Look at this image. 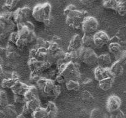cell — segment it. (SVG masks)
<instances>
[{
    "label": "cell",
    "instance_id": "1",
    "mask_svg": "<svg viewBox=\"0 0 126 118\" xmlns=\"http://www.w3.org/2000/svg\"><path fill=\"white\" fill-rule=\"evenodd\" d=\"M17 28L18 39L15 45L18 49H23L28 46V44L36 41V34L34 31V26L31 22L16 25Z\"/></svg>",
    "mask_w": 126,
    "mask_h": 118
},
{
    "label": "cell",
    "instance_id": "2",
    "mask_svg": "<svg viewBox=\"0 0 126 118\" xmlns=\"http://www.w3.org/2000/svg\"><path fill=\"white\" fill-rule=\"evenodd\" d=\"M16 24L13 20V12L0 13V40H4L14 31Z\"/></svg>",
    "mask_w": 126,
    "mask_h": 118
},
{
    "label": "cell",
    "instance_id": "3",
    "mask_svg": "<svg viewBox=\"0 0 126 118\" xmlns=\"http://www.w3.org/2000/svg\"><path fill=\"white\" fill-rule=\"evenodd\" d=\"M79 68V63H64L57 68L58 73L62 75L66 81L74 80L79 82L81 78Z\"/></svg>",
    "mask_w": 126,
    "mask_h": 118
},
{
    "label": "cell",
    "instance_id": "4",
    "mask_svg": "<svg viewBox=\"0 0 126 118\" xmlns=\"http://www.w3.org/2000/svg\"><path fill=\"white\" fill-rule=\"evenodd\" d=\"M52 6L49 2L38 4L32 9V15L36 21L44 23L51 17Z\"/></svg>",
    "mask_w": 126,
    "mask_h": 118
},
{
    "label": "cell",
    "instance_id": "5",
    "mask_svg": "<svg viewBox=\"0 0 126 118\" xmlns=\"http://www.w3.org/2000/svg\"><path fill=\"white\" fill-rule=\"evenodd\" d=\"M87 14L88 12L85 10H74L66 16V23L73 29H80L84 19L88 16Z\"/></svg>",
    "mask_w": 126,
    "mask_h": 118
},
{
    "label": "cell",
    "instance_id": "6",
    "mask_svg": "<svg viewBox=\"0 0 126 118\" xmlns=\"http://www.w3.org/2000/svg\"><path fill=\"white\" fill-rule=\"evenodd\" d=\"M99 23L97 18L92 16H87L84 19L81 29L86 35L93 36L98 29Z\"/></svg>",
    "mask_w": 126,
    "mask_h": 118
},
{
    "label": "cell",
    "instance_id": "7",
    "mask_svg": "<svg viewBox=\"0 0 126 118\" xmlns=\"http://www.w3.org/2000/svg\"><path fill=\"white\" fill-rule=\"evenodd\" d=\"M32 9L28 6L20 7L13 12V20L16 25L24 23L29 21Z\"/></svg>",
    "mask_w": 126,
    "mask_h": 118
},
{
    "label": "cell",
    "instance_id": "8",
    "mask_svg": "<svg viewBox=\"0 0 126 118\" xmlns=\"http://www.w3.org/2000/svg\"><path fill=\"white\" fill-rule=\"evenodd\" d=\"M97 54L94 50L89 48H85L82 47L80 53V62L84 63L88 66H93L97 63Z\"/></svg>",
    "mask_w": 126,
    "mask_h": 118
},
{
    "label": "cell",
    "instance_id": "9",
    "mask_svg": "<svg viewBox=\"0 0 126 118\" xmlns=\"http://www.w3.org/2000/svg\"><path fill=\"white\" fill-rule=\"evenodd\" d=\"M122 101L120 97L116 95H112L108 97L106 102V109L107 111L112 113L120 109Z\"/></svg>",
    "mask_w": 126,
    "mask_h": 118
},
{
    "label": "cell",
    "instance_id": "10",
    "mask_svg": "<svg viewBox=\"0 0 126 118\" xmlns=\"http://www.w3.org/2000/svg\"><path fill=\"white\" fill-rule=\"evenodd\" d=\"M94 43L96 49H100L110 41V38L103 31H97L93 36Z\"/></svg>",
    "mask_w": 126,
    "mask_h": 118
},
{
    "label": "cell",
    "instance_id": "11",
    "mask_svg": "<svg viewBox=\"0 0 126 118\" xmlns=\"http://www.w3.org/2000/svg\"><path fill=\"white\" fill-rule=\"evenodd\" d=\"M82 47V37L78 34H76L71 38L69 45L68 47V52L75 51Z\"/></svg>",
    "mask_w": 126,
    "mask_h": 118
},
{
    "label": "cell",
    "instance_id": "12",
    "mask_svg": "<svg viewBox=\"0 0 126 118\" xmlns=\"http://www.w3.org/2000/svg\"><path fill=\"white\" fill-rule=\"evenodd\" d=\"M29 86L26 84L23 83L20 80L16 81L14 84L11 87V90L14 95H24L25 93L28 90Z\"/></svg>",
    "mask_w": 126,
    "mask_h": 118
},
{
    "label": "cell",
    "instance_id": "13",
    "mask_svg": "<svg viewBox=\"0 0 126 118\" xmlns=\"http://www.w3.org/2000/svg\"><path fill=\"white\" fill-rule=\"evenodd\" d=\"M5 55L6 57L9 60H14L19 57L18 49L15 45L9 43L5 48Z\"/></svg>",
    "mask_w": 126,
    "mask_h": 118
},
{
    "label": "cell",
    "instance_id": "14",
    "mask_svg": "<svg viewBox=\"0 0 126 118\" xmlns=\"http://www.w3.org/2000/svg\"><path fill=\"white\" fill-rule=\"evenodd\" d=\"M25 100L26 102L30 100L34 99V98H39V90L34 85L29 86L28 90L25 93L24 95Z\"/></svg>",
    "mask_w": 126,
    "mask_h": 118
},
{
    "label": "cell",
    "instance_id": "15",
    "mask_svg": "<svg viewBox=\"0 0 126 118\" xmlns=\"http://www.w3.org/2000/svg\"><path fill=\"white\" fill-rule=\"evenodd\" d=\"M111 63V57L110 55L108 54H102L99 56H98V58H97V63L98 64V66L100 67H109Z\"/></svg>",
    "mask_w": 126,
    "mask_h": 118
},
{
    "label": "cell",
    "instance_id": "16",
    "mask_svg": "<svg viewBox=\"0 0 126 118\" xmlns=\"http://www.w3.org/2000/svg\"><path fill=\"white\" fill-rule=\"evenodd\" d=\"M55 85H56V83L55 82L54 80L47 79L43 90L41 92L42 94H43L46 97H50V98L52 93V91L54 90V87H55Z\"/></svg>",
    "mask_w": 126,
    "mask_h": 118
},
{
    "label": "cell",
    "instance_id": "17",
    "mask_svg": "<svg viewBox=\"0 0 126 118\" xmlns=\"http://www.w3.org/2000/svg\"><path fill=\"white\" fill-rule=\"evenodd\" d=\"M47 111L48 113L49 118H57L58 114V108L57 106L51 101L48 102L46 107Z\"/></svg>",
    "mask_w": 126,
    "mask_h": 118
},
{
    "label": "cell",
    "instance_id": "18",
    "mask_svg": "<svg viewBox=\"0 0 126 118\" xmlns=\"http://www.w3.org/2000/svg\"><path fill=\"white\" fill-rule=\"evenodd\" d=\"M114 81V79L113 78H105L101 80L98 82L100 88L103 91L109 90L113 86Z\"/></svg>",
    "mask_w": 126,
    "mask_h": 118
},
{
    "label": "cell",
    "instance_id": "19",
    "mask_svg": "<svg viewBox=\"0 0 126 118\" xmlns=\"http://www.w3.org/2000/svg\"><path fill=\"white\" fill-rule=\"evenodd\" d=\"M42 61H40V60H38L36 59H29L28 58L27 65H28V66L31 72H33V71L39 72V68L41 65Z\"/></svg>",
    "mask_w": 126,
    "mask_h": 118
},
{
    "label": "cell",
    "instance_id": "20",
    "mask_svg": "<svg viewBox=\"0 0 126 118\" xmlns=\"http://www.w3.org/2000/svg\"><path fill=\"white\" fill-rule=\"evenodd\" d=\"M110 68L114 77L121 76L123 74V65L118 61H116L114 63L112 64L111 67Z\"/></svg>",
    "mask_w": 126,
    "mask_h": 118
},
{
    "label": "cell",
    "instance_id": "21",
    "mask_svg": "<svg viewBox=\"0 0 126 118\" xmlns=\"http://www.w3.org/2000/svg\"><path fill=\"white\" fill-rule=\"evenodd\" d=\"M82 47L85 48H89V49H94L95 48L94 43L93 36L91 35H86L84 34L82 37Z\"/></svg>",
    "mask_w": 126,
    "mask_h": 118
},
{
    "label": "cell",
    "instance_id": "22",
    "mask_svg": "<svg viewBox=\"0 0 126 118\" xmlns=\"http://www.w3.org/2000/svg\"><path fill=\"white\" fill-rule=\"evenodd\" d=\"M25 104L29 110L32 112V114L36 109L41 106L39 98H34V99L27 101L25 102Z\"/></svg>",
    "mask_w": 126,
    "mask_h": 118
},
{
    "label": "cell",
    "instance_id": "23",
    "mask_svg": "<svg viewBox=\"0 0 126 118\" xmlns=\"http://www.w3.org/2000/svg\"><path fill=\"white\" fill-rule=\"evenodd\" d=\"M108 49L111 54L116 56L121 51L122 47L121 44L118 41H112L108 45Z\"/></svg>",
    "mask_w": 126,
    "mask_h": 118
},
{
    "label": "cell",
    "instance_id": "24",
    "mask_svg": "<svg viewBox=\"0 0 126 118\" xmlns=\"http://www.w3.org/2000/svg\"><path fill=\"white\" fill-rule=\"evenodd\" d=\"M3 111L6 113V116L11 118H16V117L18 115L16 109V107L13 104H7L5 107H4Z\"/></svg>",
    "mask_w": 126,
    "mask_h": 118
},
{
    "label": "cell",
    "instance_id": "25",
    "mask_svg": "<svg viewBox=\"0 0 126 118\" xmlns=\"http://www.w3.org/2000/svg\"><path fill=\"white\" fill-rule=\"evenodd\" d=\"M33 118H49L48 113L45 108L39 107L32 113Z\"/></svg>",
    "mask_w": 126,
    "mask_h": 118
},
{
    "label": "cell",
    "instance_id": "26",
    "mask_svg": "<svg viewBox=\"0 0 126 118\" xmlns=\"http://www.w3.org/2000/svg\"><path fill=\"white\" fill-rule=\"evenodd\" d=\"M66 89L69 91H78L80 88V83L79 81L70 80L65 83Z\"/></svg>",
    "mask_w": 126,
    "mask_h": 118
},
{
    "label": "cell",
    "instance_id": "27",
    "mask_svg": "<svg viewBox=\"0 0 126 118\" xmlns=\"http://www.w3.org/2000/svg\"><path fill=\"white\" fill-rule=\"evenodd\" d=\"M116 11L119 14V15H125L126 14V1H118Z\"/></svg>",
    "mask_w": 126,
    "mask_h": 118
},
{
    "label": "cell",
    "instance_id": "28",
    "mask_svg": "<svg viewBox=\"0 0 126 118\" xmlns=\"http://www.w3.org/2000/svg\"><path fill=\"white\" fill-rule=\"evenodd\" d=\"M50 44V41H45L42 38H37L36 40V45L34 48H45L47 49Z\"/></svg>",
    "mask_w": 126,
    "mask_h": 118
},
{
    "label": "cell",
    "instance_id": "29",
    "mask_svg": "<svg viewBox=\"0 0 126 118\" xmlns=\"http://www.w3.org/2000/svg\"><path fill=\"white\" fill-rule=\"evenodd\" d=\"M9 104V98L7 92L4 90H0V106L5 107Z\"/></svg>",
    "mask_w": 126,
    "mask_h": 118
},
{
    "label": "cell",
    "instance_id": "30",
    "mask_svg": "<svg viewBox=\"0 0 126 118\" xmlns=\"http://www.w3.org/2000/svg\"><path fill=\"white\" fill-rule=\"evenodd\" d=\"M118 1H116V0L103 1H102V5H103V6L105 8L113 9L116 11V10L117 5H118Z\"/></svg>",
    "mask_w": 126,
    "mask_h": 118
},
{
    "label": "cell",
    "instance_id": "31",
    "mask_svg": "<svg viewBox=\"0 0 126 118\" xmlns=\"http://www.w3.org/2000/svg\"><path fill=\"white\" fill-rule=\"evenodd\" d=\"M17 81H15L11 77L9 78H5L1 81V86L4 88H11V87L14 84L15 82Z\"/></svg>",
    "mask_w": 126,
    "mask_h": 118
},
{
    "label": "cell",
    "instance_id": "32",
    "mask_svg": "<svg viewBox=\"0 0 126 118\" xmlns=\"http://www.w3.org/2000/svg\"><path fill=\"white\" fill-rule=\"evenodd\" d=\"M19 2V1H16V0H12V1H6L4 3L2 6V9H4L11 11L13 10L15 7L17 6V4Z\"/></svg>",
    "mask_w": 126,
    "mask_h": 118
},
{
    "label": "cell",
    "instance_id": "33",
    "mask_svg": "<svg viewBox=\"0 0 126 118\" xmlns=\"http://www.w3.org/2000/svg\"><path fill=\"white\" fill-rule=\"evenodd\" d=\"M43 77V74L41 73L37 72V71H33L30 73V80L32 82H35L36 83L41 77Z\"/></svg>",
    "mask_w": 126,
    "mask_h": 118
},
{
    "label": "cell",
    "instance_id": "34",
    "mask_svg": "<svg viewBox=\"0 0 126 118\" xmlns=\"http://www.w3.org/2000/svg\"><path fill=\"white\" fill-rule=\"evenodd\" d=\"M116 59V61L120 63L122 65H124L126 63V50H121L118 55L115 56Z\"/></svg>",
    "mask_w": 126,
    "mask_h": 118
},
{
    "label": "cell",
    "instance_id": "35",
    "mask_svg": "<svg viewBox=\"0 0 126 118\" xmlns=\"http://www.w3.org/2000/svg\"><path fill=\"white\" fill-rule=\"evenodd\" d=\"M94 77L97 81L98 82L101 80L103 79V74H102V68L100 66H97L94 70Z\"/></svg>",
    "mask_w": 126,
    "mask_h": 118
},
{
    "label": "cell",
    "instance_id": "36",
    "mask_svg": "<svg viewBox=\"0 0 126 118\" xmlns=\"http://www.w3.org/2000/svg\"><path fill=\"white\" fill-rule=\"evenodd\" d=\"M60 93H61V87H60V85L56 84V85L55 86V87H54V90L52 91V95L50 98L55 99V98H58L60 96Z\"/></svg>",
    "mask_w": 126,
    "mask_h": 118
},
{
    "label": "cell",
    "instance_id": "37",
    "mask_svg": "<svg viewBox=\"0 0 126 118\" xmlns=\"http://www.w3.org/2000/svg\"><path fill=\"white\" fill-rule=\"evenodd\" d=\"M82 98L86 102H92L94 100V97L91 94V92L87 90H84L82 92Z\"/></svg>",
    "mask_w": 126,
    "mask_h": 118
},
{
    "label": "cell",
    "instance_id": "38",
    "mask_svg": "<svg viewBox=\"0 0 126 118\" xmlns=\"http://www.w3.org/2000/svg\"><path fill=\"white\" fill-rule=\"evenodd\" d=\"M89 118H102V112L99 108L92 109L90 113Z\"/></svg>",
    "mask_w": 126,
    "mask_h": 118
},
{
    "label": "cell",
    "instance_id": "39",
    "mask_svg": "<svg viewBox=\"0 0 126 118\" xmlns=\"http://www.w3.org/2000/svg\"><path fill=\"white\" fill-rule=\"evenodd\" d=\"M13 100L14 103L17 104H25L26 102L23 95H14Z\"/></svg>",
    "mask_w": 126,
    "mask_h": 118
},
{
    "label": "cell",
    "instance_id": "40",
    "mask_svg": "<svg viewBox=\"0 0 126 118\" xmlns=\"http://www.w3.org/2000/svg\"><path fill=\"white\" fill-rule=\"evenodd\" d=\"M17 39H18V34H17V31L12 32V33H11L9 36L8 37L9 43L14 44V45H15Z\"/></svg>",
    "mask_w": 126,
    "mask_h": 118
},
{
    "label": "cell",
    "instance_id": "41",
    "mask_svg": "<svg viewBox=\"0 0 126 118\" xmlns=\"http://www.w3.org/2000/svg\"><path fill=\"white\" fill-rule=\"evenodd\" d=\"M77 9V7H76V6H75L74 4H70L68 5L66 7V8L64 9L63 11V14L66 17V15L69 14L71 11H74V10Z\"/></svg>",
    "mask_w": 126,
    "mask_h": 118
},
{
    "label": "cell",
    "instance_id": "42",
    "mask_svg": "<svg viewBox=\"0 0 126 118\" xmlns=\"http://www.w3.org/2000/svg\"><path fill=\"white\" fill-rule=\"evenodd\" d=\"M47 79L46 78V77H43L36 82L37 85V88H38L39 90H40V92H41L42 90H43V87H44V85H45Z\"/></svg>",
    "mask_w": 126,
    "mask_h": 118
},
{
    "label": "cell",
    "instance_id": "43",
    "mask_svg": "<svg viewBox=\"0 0 126 118\" xmlns=\"http://www.w3.org/2000/svg\"><path fill=\"white\" fill-rule=\"evenodd\" d=\"M55 82L57 84L60 85V84H65L66 83V81L65 80V79L63 77L62 75H60V74L58 73L57 74V76H55V80H54Z\"/></svg>",
    "mask_w": 126,
    "mask_h": 118
},
{
    "label": "cell",
    "instance_id": "44",
    "mask_svg": "<svg viewBox=\"0 0 126 118\" xmlns=\"http://www.w3.org/2000/svg\"><path fill=\"white\" fill-rule=\"evenodd\" d=\"M111 118H125L124 113L119 109L117 111L112 113Z\"/></svg>",
    "mask_w": 126,
    "mask_h": 118
},
{
    "label": "cell",
    "instance_id": "45",
    "mask_svg": "<svg viewBox=\"0 0 126 118\" xmlns=\"http://www.w3.org/2000/svg\"><path fill=\"white\" fill-rule=\"evenodd\" d=\"M22 114H23V115H28V114H32V112L30 111L29 110V109H28V108H27V106H26L25 103V104H23V107H22Z\"/></svg>",
    "mask_w": 126,
    "mask_h": 118
},
{
    "label": "cell",
    "instance_id": "46",
    "mask_svg": "<svg viewBox=\"0 0 126 118\" xmlns=\"http://www.w3.org/2000/svg\"><path fill=\"white\" fill-rule=\"evenodd\" d=\"M50 41L53 42V43H57V44H60V43H61L62 41V39L59 36H54L52 38V40Z\"/></svg>",
    "mask_w": 126,
    "mask_h": 118
},
{
    "label": "cell",
    "instance_id": "47",
    "mask_svg": "<svg viewBox=\"0 0 126 118\" xmlns=\"http://www.w3.org/2000/svg\"><path fill=\"white\" fill-rule=\"evenodd\" d=\"M11 77L12 79H13L15 81H18L19 80V76H18V73L16 71H13V72L11 73Z\"/></svg>",
    "mask_w": 126,
    "mask_h": 118
},
{
    "label": "cell",
    "instance_id": "48",
    "mask_svg": "<svg viewBox=\"0 0 126 118\" xmlns=\"http://www.w3.org/2000/svg\"><path fill=\"white\" fill-rule=\"evenodd\" d=\"M52 23H53V18L52 16L47 20H46V22H44V25H45L46 26H47V27H49V26H50L52 24Z\"/></svg>",
    "mask_w": 126,
    "mask_h": 118
},
{
    "label": "cell",
    "instance_id": "49",
    "mask_svg": "<svg viewBox=\"0 0 126 118\" xmlns=\"http://www.w3.org/2000/svg\"><path fill=\"white\" fill-rule=\"evenodd\" d=\"M4 71L3 67L2 66L0 65V80L1 81L4 79Z\"/></svg>",
    "mask_w": 126,
    "mask_h": 118
},
{
    "label": "cell",
    "instance_id": "50",
    "mask_svg": "<svg viewBox=\"0 0 126 118\" xmlns=\"http://www.w3.org/2000/svg\"><path fill=\"white\" fill-rule=\"evenodd\" d=\"M6 117H7V116H6L4 111L3 110L0 109V118H6Z\"/></svg>",
    "mask_w": 126,
    "mask_h": 118
},
{
    "label": "cell",
    "instance_id": "51",
    "mask_svg": "<svg viewBox=\"0 0 126 118\" xmlns=\"http://www.w3.org/2000/svg\"><path fill=\"white\" fill-rule=\"evenodd\" d=\"M79 2L84 5H89L90 4L91 2H93V1H79Z\"/></svg>",
    "mask_w": 126,
    "mask_h": 118
},
{
    "label": "cell",
    "instance_id": "52",
    "mask_svg": "<svg viewBox=\"0 0 126 118\" xmlns=\"http://www.w3.org/2000/svg\"><path fill=\"white\" fill-rule=\"evenodd\" d=\"M5 50H5V48L2 47L0 45V56H1L2 54H5Z\"/></svg>",
    "mask_w": 126,
    "mask_h": 118
},
{
    "label": "cell",
    "instance_id": "53",
    "mask_svg": "<svg viewBox=\"0 0 126 118\" xmlns=\"http://www.w3.org/2000/svg\"><path fill=\"white\" fill-rule=\"evenodd\" d=\"M4 63V61L3 59L2 58V57L0 56V65H1V66H3Z\"/></svg>",
    "mask_w": 126,
    "mask_h": 118
},
{
    "label": "cell",
    "instance_id": "54",
    "mask_svg": "<svg viewBox=\"0 0 126 118\" xmlns=\"http://www.w3.org/2000/svg\"><path fill=\"white\" fill-rule=\"evenodd\" d=\"M16 118H26L23 114H18V115L16 117Z\"/></svg>",
    "mask_w": 126,
    "mask_h": 118
},
{
    "label": "cell",
    "instance_id": "55",
    "mask_svg": "<svg viewBox=\"0 0 126 118\" xmlns=\"http://www.w3.org/2000/svg\"><path fill=\"white\" fill-rule=\"evenodd\" d=\"M125 118H126V117H125Z\"/></svg>",
    "mask_w": 126,
    "mask_h": 118
}]
</instances>
